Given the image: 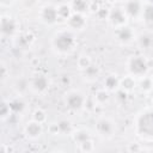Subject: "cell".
<instances>
[{
    "instance_id": "obj_1",
    "label": "cell",
    "mask_w": 153,
    "mask_h": 153,
    "mask_svg": "<svg viewBox=\"0 0 153 153\" xmlns=\"http://www.w3.org/2000/svg\"><path fill=\"white\" fill-rule=\"evenodd\" d=\"M51 45L59 54H68L74 49L75 37L69 30H61L53 37Z\"/></svg>"
},
{
    "instance_id": "obj_2",
    "label": "cell",
    "mask_w": 153,
    "mask_h": 153,
    "mask_svg": "<svg viewBox=\"0 0 153 153\" xmlns=\"http://www.w3.org/2000/svg\"><path fill=\"white\" fill-rule=\"evenodd\" d=\"M137 133L145 136H153V110H146L136 120Z\"/></svg>"
},
{
    "instance_id": "obj_3",
    "label": "cell",
    "mask_w": 153,
    "mask_h": 153,
    "mask_svg": "<svg viewBox=\"0 0 153 153\" xmlns=\"http://www.w3.org/2000/svg\"><path fill=\"white\" fill-rule=\"evenodd\" d=\"M147 69H148L147 62L141 56H133L128 62V71H129L130 75H133V76L142 78V76H145Z\"/></svg>"
},
{
    "instance_id": "obj_4",
    "label": "cell",
    "mask_w": 153,
    "mask_h": 153,
    "mask_svg": "<svg viewBox=\"0 0 153 153\" xmlns=\"http://www.w3.org/2000/svg\"><path fill=\"white\" fill-rule=\"evenodd\" d=\"M86 102L85 96L80 91H71L66 94V105L73 111H79L80 109L84 108Z\"/></svg>"
},
{
    "instance_id": "obj_5",
    "label": "cell",
    "mask_w": 153,
    "mask_h": 153,
    "mask_svg": "<svg viewBox=\"0 0 153 153\" xmlns=\"http://www.w3.org/2000/svg\"><path fill=\"white\" fill-rule=\"evenodd\" d=\"M96 130L98 133L99 136L102 137H111L116 130L115 123L108 118V117H100L97 122H96Z\"/></svg>"
},
{
    "instance_id": "obj_6",
    "label": "cell",
    "mask_w": 153,
    "mask_h": 153,
    "mask_svg": "<svg viewBox=\"0 0 153 153\" xmlns=\"http://www.w3.org/2000/svg\"><path fill=\"white\" fill-rule=\"evenodd\" d=\"M127 18H128V16L126 14V12H124L123 8L116 7V8L111 10L109 12V20L116 27L124 26V24L127 23Z\"/></svg>"
},
{
    "instance_id": "obj_7",
    "label": "cell",
    "mask_w": 153,
    "mask_h": 153,
    "mask_svg": "<svg viewBox=\"0 0 153 153\" xmlns=\"http://www.w3.org/2000/svg\"><path fill=\"white\" fill-rule=\"evenodd\" d=\"M59 18V11L51 5H47L41 10V19L45 24H54Z\"/></svg>"
},
{
    "instance_id": "obj_8",
    "label": "cell",
    "mask_w": 153,
    "mask_h": 153,
    "mask_svg": "<svg viewBox=\"0 0 153 153\" xmlns=\"http://www.w3.org/2000/svg\"><path fill=\"white\" fill-rule=\"evenodd\" d=\"M126 14L131 18H136L142 13V5L139 0H127L123 7Z\"/></svg>"
},
{
    "instance_id": "obj_9",
    "label": "cell",
    "mask_w": 153,
    "mask_h": 153,
    "mask_svg": "<svg viewBox=\"0 0 153 153\" xmlns=\"http://www.w3.org/2000/svg\"><path fill=\"white\" fill-rule=\"evenodd\" d=\"M68 27L72 30H82L86 25V20L81 13H72L67 19Z\"/></svg>"
},
{
    "instance_id": "obj_10",
    "label": "cell",
    "mask_w": 153,
    "mask_h": 153,
    "mask_svg": "<svg viewBox=\"0 0 153 153\" xmlns=\"http://www.w3.org/2000/svg\"><path fill=\"white\" fill-rule=\"evenodd\" d=\"M1 32L4 36H12L14 32H16V29H17V24L16 22L10 18V17H6V16H2L1 17Z\"/></svg>"
},
{
    "instance_id": "obj_11",
    "label": "cell",
    "mask_w": 153,
    "mask_h": 153,
    "mask_svg": "<svg viewBox=\"0 0 153 153\" xmlns=\"http://www.w3.org/2000/svg\"><path fill=\"white\" fill-rule=\"evenodd\" d=\"M48 85H49L48 79H47L44 75H35V76L32 78L31 82H30L31 88H32L35 92H37V93L44 92V91L48 88Z\"/></svg>"
},
{
    "instance_id": "obj_12",
    "label": "cell",
    "mask_w": 153,
    "mask_h": 153,
    "mask_svg": "<svg viewBox=\"0 0 153 153\" xmlns=\"http://www.w3.org/2000/svg\"><path fill=\"white\" fill-rule=\"evenodd\" d=\"M41 124L42 123H39V122L35 121V120H32L31 122H29L25 126V129H24L26 136L30 137V139H37V137H39L41 134H42V126Z\"/></svg>"
},
{
    "instance_id": "obj_13",
    "label": "cell",
    "mask_w": 153,
    "mask_h": 153,
    "mask_svg": "<svg viewBox=\"0 0 153 153\" xmlns=\"http://www.w3.org/2000/svg\"><path fill=\"white\" fill-rule=\"evenodd\" d=\"M116 37H117V41H120L121 43H129L135 37V33L131 30V27H129V26H121L116 31Z\"/></svg>"
},
{
    "instance_id": "obj_14",
    "label": "cell",
    "mask_w": 153,
    "mask_h": 153,
    "mask_svg": "<svg viewBox=\"0 0 153 153\" xmlns=\"http://www.w3.org/2000/svg\"><path fill=\"white\" fill-rule=\"evenodd\" d=\"M137 42H139V45L142 48V49H148L153 45V35L146 32V33H141L137 38Z\"/></svg>"
},
{
    "instance_id": "obj_15",
    "label": "cell",
    "mask_w": 153,
    "mask_h": 153,
    "mask_svg": "<svg viewBox=\"0 0 153 153\" xmlns=\"http://www.w3.org/2000/svg\"><path fill=\"white\" fill-rule=\"evenodd\" d=\"M72 8L75 11V13H85L88 10V5L86 0H72Z\"/></svg>"
},
{
    "instance_id": "obj_16",
    "label": "cell",
    "mask_w": 153,
    "mask_h": 153,
    "mask_svg": "<svg viewBox=\"0 0 153 153\" xmlns=\"http://www.w3.org/2000/svg\"><path fill=\"white\" fill-rule=\"evenodd\" d=\"M104 85L108 91H115L120 86V80L116 78V75H109L104 80Z\"/></svg>"
},
{
    "instance_id": "obj_17",
    "label": "cell",
    "mask_w": 153,
    "mask_h": 153,
    "mask_svg": "<svg viewBox=\"0 0 153 153\" xmlns=\"http://www.w3.org/2000/svg\"><path fill=\"white\" fill-rule=\"evenodd\" d=\"M73 139H74V141H75L78 145H80L81 142H84V141L91 139V136H90V134H88L87 130H85V129H78L76 131H74Z\"/></svg>"
},
{
    "instance_id": "obj_18",
    "label": "cell",
    "mask_w": 153,
    "mask_h": 153,
    "mask_svg": "<svg viewBox=\"0 0 153 153\" xmlns=\"http://www.w3.org/2000/svg\"><path fill=\"white\" fill-rule=\"evenodd\" d=\"M82 72H84V75H85V78H86L87 80H94V79H97L98 73H99L98 68H97L96 66H93L92 63H91L87 68L82 69Z\"/></svg>"
},
{
    "instance_id": "obj_19",
    "label": "cell",
    "mask_w": 153,
    "mask_h": 153,
    "mask_svg": "<svg viewBox=\"0 0 153 153\" xmlns=\"http://www.w3.org/2000/svg\"><path fill=\"white\" fill-rule=\"evenodd\" d=\"M120 86L122 87L123 91H131L135 87V80L133 75H128L126 76L122 81H120Z\"/></svg>"
},
{
    "instance_id": "obj_20",
    "label": "cell",
    "mask_w": 153,
    "mask_h": 153,
    "mask_svg": "<svg viewBox=\"0 0 153 153\" xmlns=\"http://www.w3.org/2000/svg\"><path fill=\"white\" fill-rule=\"evenodd\" d=\"M56 128H57V131L61 133V134H69L72 131V124L69 121L67 120H62L60 121L57 124H56Z\"/></svg>"
},
{
    "instance_id": "obj_21",
    "label": "cell",
    "mask_w": 153,
    "mask_h": 153,
    "mask_svg": "<svg viewBox=\"0 0 153 153\" xmlns=\"http://www.w3.org/2000/svg\"><path fill=\"white\" fill-rule=\"evenodd\" d=\"M10 108H11V111H13V112H22L23 110H24V106H25V104H24V102L23 100H20V99H13V100H11L10 103Z\"/></svg>"
},
{
    "instance_id": "obj_22",
    "label": "cell",
    "mask_w": 153,
    "mask_h": 153,
    "mask_svg": "<svg viewBox=\"0 0 153 153\" xmlns=\"http://www.w3.org/2000/svg\"><path fill=\"white\" fill-rule=\"evenodd\" d=\"M94 99L98 104H104L109 100V92L105 90H99L94 94Z\"/></svg>"
},
{
    "instance_id": "obj_23",
    "label": "cell",
    "mask_w": 153,
    "mask_h": 153,
    "mask_svg": "<svg viewBox=\"0 0 153 153\" xmlns=\"http://www.w3.org/2000/svg\"><path fill=\"white\" fill-rule=\"evenodd\" d=\"M140 86H141V90H143V91H152L153 90V78L142 76Z\"/></svg>"
},
{
    "instance_id": "obj_24",
    "label": "cell",
    "mask_w": 153,
    "mask_h": 153,
    "mask_svg": "<svg viewBox=\"0 0 153 153\" xmlns=\"http://www.w3.org/2000/svg\"><path fill=\"white\" fill-rule=\"evenodd\" d=\"M142 16H143L145 20H147V22H153V5H152V4L146 5V6L142 8Z\"/></svg>"
},
{
    "instance_id": "obj_25",
    "label": "cell",
    "mask_w": 153,
    "mask_h": 153,
    "mask_svg": "<svg viewBox=\"0 0 153 153\" xmlns=\"http://www.w3.org/2000/svg\"><path fill=\"white\" fill-rule=\"evenodd\" d=\"M79 149L82 151V152H92L94 149V145H93L92 140L88 139V140H86V141H84L79 145Z\"/></svg>"
},
{
    "instance_id": "obj_26",
    "label": "cell",
    "mask_w": 153,
    "mask_h": 153,
    "mask_svg": "<svg viewBox=\"0 0 153 153\" xmlns=\"http://www.w3.org/2000/svg\"><path fill=\"white\" fill-rule=\"evenodd\" d=\"M57 11H59V17H62L65 19H68L71 17V14H72L71 13V7L67 6V5H61L57 8Z\"/></svg>"
},
{
    "instance_id": "obj_27",
    "label": "cell",
    "mask_w": 153,
    "mask_h": 153,
    "mask_svg": "<svg viewBox=\"0 0 153 153\" xmlns=\"http://www.w3.org/2000/svg\"><path fill=\"white\" fill-rule=\"evenodd\" d=\"M32 120H35V121H37L39 123H43L45 121V112L43 110H41V109H37L32 115Z\"/></svg>"
},
{
    "instance_id": "obj_28",
    "label": "cell",
    "mask_w": 153,
    "mask_h": 153,
    "mask_svg": "<svg viewBox=\"0 0 153 153\" xmlns=\"http://www.w3.org/2000/svg\"><path fill=\"white\" fill-rule=\"evenodd\" d=\"M91 65V60L88 56H80L78 60V66L80 67V69H85Z\"/></svg>"
},
{
    "instance_id": "obj_29",
    "label": "cell",
    "mask_w": 153,
    "mask_h": 153,
    "mask_svg": "<svg viewBox=\"0 0 153 153\" xmlns=\"http://www.w3.org/2000/svg\"><path fill=\"white\" fill-rule=\"evenodd\" d=\"M10 111H11L10 104L2 103V105H1V117H2V118H5L7 115H10Z\"/></svg>"
},
{
    "instance_id": "obj_30",
    "label": "cell",
    "mask_w": 153,
    "mask_h": 153,
    "mask_svg": "<svg viewBox=\"0 0 153 153\" xmlns=\"http://www.w3.org/2000/svg\"><path fill=\"white\" fill-rule=\"evenodd\" d=\"M106 1H109V2H114V1H116V0H106Z\"/></svg>"
},
{
    "instance_id": "obj_31",
    "label": "cell",
    "mask_w": 153,
    "mask_h": 153,
    "mask_svg": "<svg viewBox=\"0 0 153 153\" xmlns=\"http://www.w3.org/2000/svg\"><path fill=\"white\" fill-rule=\"evenodd\" d=\"M151 98H152V100H153V90H152V97H151Z\"/></svg>"
},
{
    "instance_id": "obj_32",
    "label": "cell",
    "mask_w": 153,
    "mask_h": 153,
    "mask_svg": "<svg viewBox=\"0 0 153 153\" xmlns=\"http://www.w3.org/2000/svg\"><path fill=\"white\" fill-rule=\"evenodd\" d=\"M121 1H123V2H126V1H127V0H121Z\"/></svg>"
}]
</instances>
